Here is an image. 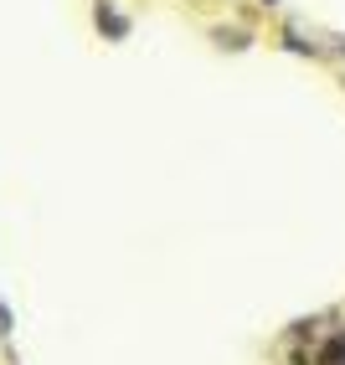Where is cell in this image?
<instances>
[{
    "label": "cell",
    "instance_id": "1",
    "mask_svg": "<svg viewBox=\"0 0 345 365\" xmlns=\"http://www.w3.org/2000/svg\"><path fill=\"white\" fill-rule=\"evenodd\" d=\"M98 31L114 36V41H124V36H129V16H119L109 0H98Z\"/></svg>",
    "mask_w": 345,
    "mask_h": 365
},
{
    "label": "cell",
    "instance_id": "2",
    "mask_svg": "<svg viewBox=\"0 0 345 365\" xmlns=\"http://www.w3.org/2000/svg\"><path fill=\"white\" fill-rule=\"evenodd\" d=\"M284 46H289V52H299V57H319V46H314V41H304L299 31H284Z\"/></svg>",
    "mask_w": 345,
    "mask_h": 365
},
{
    "label": "cell",
    "instance_id": "3",
    "mask_svg": "<svg viewBox=\"0 0 345 365\" xmlns=\"http://www.w3.org/2000/svg\"><path fill=\"white\" fill-rule=\"evenodd\" d=\"M216 41H221V46H232V52H242V46H248L253 36H248V31H227V26H221V31H216Z\"/></svg>",
    "mask_w": 345,
    "mask_h": 365
},
{
    "label": "cell",
    "instance_id": "4",
    "mask_svg": "<svg viewBox=\"0 0 345 365\" xmlns=\"http://www.w3.org/2000/svg\"><path fill=\"white\" fill-rule=\"evenodd\" d=\"M0 334H11V309L0 304Z\"/></svg>",
    "mask_w": 345,
    "mask_h": 365
},
{
    "label": "cell",
    "instance_id": "5",
    "mask_svg": "<svg viewBox=\"0 0 345 365\" xmlns=\"http://www.w3.org/2000/svg\"><path fill=\"white\" fill-rule=\"evenodd\" d=\"M263 6H284V0H263Z\"/></svg>",
    "mask_w": 345,
    "mask_h": 365
}]
</instances>
